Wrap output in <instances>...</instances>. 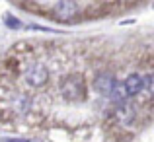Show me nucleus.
I'll list each match as a JSON object with an SVG mask.
<instances>
[{"instance_id":"nucleus-4","label":"nucleus","mask_w":154,"mask_h":142,"mask_svg":"<svg viewBox=\"0 0 154 142\" xmlns=\"http://www.w3.org/2000/svg\"><path fill=\"white\" fill-rule=\"evenodd\" d=\"M53 14L59 22H70L78 14V4L76 0H59L53 8Z\"/></svg>"},{"instance_id":"nucleus-6","label":"nucleus","mask_w":154,"mask_h":142,"mask_svg":"<svg viewBox=\"0 0 154 142\" xmlns=\"http://www.w3.org/2000/svg\"><path fill=\"white\" fill-rule=\"evenodd\" d=\"M144 86H146V80H144L140 74H131V76H127V80L123 82V88H125L127 97L139 95L140 92L144 90Z\"/></svg>"},{"instance_id":"nucleus-1","label":"nucleus","mask_w":154,"mask_h":142,"mask_svg":"<svg viewBox=\"0 0 154 142\" xmlns=\"http://www.w3.org/2000/svg\"><path fill=\"white\" fill-rule=\"evenodd\" d=\"M22 80L27 88L31 90H39V88H45L51 82V70L43 60H27L22 66Z\"/></svg>"},{"instance_id":"nucleus-2","label":"nucleus","mask_w":154,"mask_h":142,"mask_svg":"<svg viewBox=\"0 0 154 142\" xmlns=\"http://www.w3.org/2000/svg\"><path fill=\"white\" fill-rule=\"evenodd\" d=\"M59 94L64 101H70V103L82 101L86 97V82L80 74H68L60 80Z\"/></svg>"},{"instance_id":"nucleus-7","label":"nucleus","mask_w":154,"mask_h":142,"mask_svg":"<svg viewBox=\"0 0 154 142\" xmlns=\"http://www.w3.org/2000/svg\"><path fill=\"white\" fill-rule=\"evenodd\" d=\"M4 22H6L8 27H14V29H18V27H22V23H20V20H16L14 16H6L4 18Z\"/></svg>"},{"instance_id":"nucleus-5","label":"nucleus","mask_w":154,"mask_h":142,"mask_svg":"<svg viewBox=\"0 0 154 142\" xmlns=\"http://www.w3.org/2000/svg\"><path fill=\"white\" fill-rule=\"evenodd\" d=\"M94 90L98 92L100 95H111V92L115 90V86H117V80H115V76L113 74H109V72H100L98 76L94 78Z\"/></svg>"},{"instance_id":"nucleus-8","label":"nucleus","mask_w":154,"mask_h":142,"mask_svg":"<svg viewBox=\"0 0 154 142\" xmlns=\"http://www.w3.org/2000/svg\"><path fill=\"white\" fill-rule=\"evenodd\" d=\"M148 92H150V95L154 97V74L148 78Z\"/></svg>"},{"instance_id":"nucleus-9","label":"nucleus","mask_w":154,"mask_h":142,"mask_svg":"<svg viewBox=\"0 0 154 142\" xmlns=\"http://www.w3.org/2000/svg\"><path fill=\"white\" fill-rule=\"evenodd\" d=\"M0 142H29V140H27V138H4Z\"/></svg>"},{"instance_id":"nucleus-3","label":"nucleus","mask_w":154,"mask_h":142,"mask_svg":"<svg viewBox=\"0 0 154 142\" xmlns=\"http://www.w3.org/2000/svg\"><path fill=\"white\" fill-rule=\"evenodd\" d=\"M10 111L14 115H27L31 113V109L35 107V101H33V95L27 94V92H12L10 95Z\"/></svg>"}]
</instances>
